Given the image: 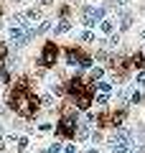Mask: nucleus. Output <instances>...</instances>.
I'll return each instance as SVG.
<instances>
[{
	"instance_id": "f257e3e1",
	"label": "nucleus",
	"mask_w": 145,
	"mask_h": 153,
	"mask_svg": "<svg viewBox=\"0 0 145 153\" xmlns=\"http://www.w3.org/2000/svg\"><path fill=\"white\" fill-rule=\"evenodd\" d=\"M10 102H13V107H16V112H21L23 117H33V115L38 112V97L28 87H23V84L13 89Z\"/></svg>"
},
{
	"instance_id": "f03ea898",
	"label": "nucleus",
	"mask_w": 145,
	"mask_h": 153,
	"mask_svg": "<svg viewBox=\"0 0 145 153\" xmlns=\"http://www.w3.org/2000/svg\"><path fill=\"white\" fill-rule=\"evenodd\" d=\"M69 92L74 94V97H79V102H76V105H79V110H87V107L92 105V97H89V92H87V87L79 82V79H74V82L69 84Z\"/></svg>"
},
{
	"instance_id": "7ed1b4c3",
	"label": "nucleus",
	"mask_w": 145,
	"mask_h": 153,
	"mask_svg": "<svg viewBox=\"0 0 145 153\" xmlns=\"http://www.w3.org/2000/svg\"><path fill=\"white\" fill-rule=\"evenodd\" d=\"M102 18H104V8H92V5H87L84 10H81V21H84L87 28H94Z\"/></svg>"
},
{
	"instance_id": "20e7f679",
	"label": "nucleus",
	"mask_w": 145,
	"mask_h": 153,
	"mask_svg": "<svg viewBox=\"0 0 145 153\" xmlns=\"http://www.w3.org/2000/svg\"><path fill=\"white\" fill-rule=\"evenodd\" d=\"M56 56H59V49H56L54 41H48V44L43 46V51H41L38 64H41V66H54V64H56Z\"/></svg>"
},
{
	"instance_id": "39448f33",
	"label": "nucleus",
	"mask_w": 145,
	"mask_h": 153,
	"mask_svg": "<svg viewBox=\"0 0 145 153\" xmlns=\"http://www.w3.org/2000/svg\"><path fill=\"white\" fill-rule=\"evenodd\" d=\"M59 135H61V138H71V135H76V123H74V117H71V115L61 117V123H59Z\"/></svg>"
},
{
	"instance_id": "423d86ee",
	"label": "nucleus",
	"mask_w": 145,
	"mask_h": 153,
	"mask_svg": "<svg viewBox=\"0 0 145 153\" xmlns=\"http://www.w3.org/2000/svg\"><path fill=\"white\" fill-rule=\"evenodd\" d=\"M66 59H69V64L74 66V64H81V66H92V59L87 54H81V51H76V49H71L69 54H66Z\"/></svg>"
},
{
	"instance_id": "0eeeda50",
	"label": "nucleus",
	"mask_w": 145,
	"mask_h": 153,
	"mask_svg": "<svg viewBox=\"0 0 145 153\" xmlns=\"http://www.w3.org/2000/svg\"><path fill=\"white\" fill-rule=\"evenodd\" d=\"M112 153H132V143H109Z\"/></svg>"
},
{
	"instance_id": "6e6552de",
	"label": "nucleus",
	"mask_w": 145,
	"mask_h": 153,
	"mask_svg": "<svg viewBox=\"0 0 145 153\" xmlns=\"http://www.w3.org/2000/svg\"><path fill=\"white\" fill-rule=\"evenodd\" d=\"M99 28H102V33L112 36V33H115V21H109V18H102V21H99Z\"/></svg>"
},
{
	"instance_id": "1a4fd4ad",
	"label": "nucleus",
	"mask_w": 145,
	"mask_h": 153,
	"mask_svg": "<svg viewBox=\"0 0 145 153\" xmlns=\"http://www.w3.org/2000/svg\"><path fill=\"white\" fill-rule=\"evenodd\" d=\"M130 26H132V16L130 13H122L120 16V31H130Z\"/></svg>"
},
{
	"instance_id": "9d476101",
	"label": "nucleus",
	"mask_w": 145,
	"mask_h": 153,
	"mask_svg": "<svg viewBox=\"0 0 145 153\" xmlns=\"http://www.w3.org/2000/svg\"><path fill=\"white\" fill-rule=\"evenodd\" d=\"M89 135H92V133H89V125H87V123L76 125V138H79V140H87Z\"/></svg>"
},
{
	"instance_id": "9b49d317",
	"label": "nucleus",
	"mask_w": 145,
	"mask_h": 153,
	"mask_svg": "<svg viewBox=\"0 0 145 153\" xmlns=\"http://www.w3.org/2000/svg\"><path fill=\"white\" fill-rule=\"evenodd\" d=\"M71 28V23H69V18H61L59 21V26H56V33H66Z\"/></svg>"
},
{
	"instance_id": "f8f14e48",
	"label": "nucleus",
	"mask_w": 145,
	"mask_h": 153,
	"mask_svg": "<svg viewBox=\"0 0 145 153\" xmlns=\"http://www.w3.org/2000/svg\"><path fill=\"white\" fill-rule=\"evenodd\" d=\"M97 89H99V92H104V94H109V92H112V84L99 79V82H97Z\"/></svg>"
},
{
	"instance_id": "ddd939ff",
	"label": "nucleus",
	"mask_w": 145,
	"mask_h": 153,
	"mask_svg": "<svg viewBox=\"0 0 145 153\" xmlns=\"http://www.w3.org/2000/svg\"><path fill=\"white\" fill-rule=\"evenodd\" d=\"M26 18L28 21H38V18H41V10H38V8H31V10H26Z\"/></svg>"
},
{
	"instance_id": "4468645a",
	"label": "nucleus",
	"mask_w": 145,
	"mask_h": 153,
	"mask_svg": "<svg viewBox=\"0 0 145 153\" xmlns=\"http://www.w3.org/2000/svg\"><path fill=\"white\" fill-rule=\"evenodd\" d=\"M26 21H28V18H26V13H18V16L13 18V23H10V26H26Z\"/></svg>"
},
{
	"instance_id": "2eb2a0df",
	"label": "nucleus",
	"mask_w": 145,
	"mask_h": 153,
	"mask_svg": "<svg viewBox=\"0 0 145 153\" xmlns=\"http://www.w3.org/2000/svg\"><path fill=\"white\" fill-rule=\"evenodd\" d=\"M117 46H120V36H115V33H112V36L107 38V49H117Z\"/></svg>"
},
{
	"instance_id": "dca6fc26",
	"label": "nucleus",
	"mask_w": 145,
	"mask_h": 153,
	"mask_svg": "<svg viewBox=\"0 0 145 153\" xmlns=\"http://www.w3.org/2000/svg\"><path fill=\"white\" fill-rule=\"evenodd\" d=\"M132 64L138 66V69H145V56H143V54H138V56L132 59Z\"/></svg>"
},
{
	"instance_id": "f3484780",
	"label": "nucleus",
	"mask_w": 145,
	"mask_h": 153,
	"mask_svg": "<svg viewBox=\"0 0 145 153\" xmlns=\"http://www.w3.org/2000/svg\"><path fill=\"white\" fill-rule=\"evenodd\" d=\"M94 100H97V105H107V102H109V94H104V92H99V94H97Z\"/></svg>"
},
{
	"instance_id": "a211bd4d",
	"label": "nucleus",
	"mask_w": 145,
	"mask_h": 153,
	"mask_svg": "<svg viewBox=\"0 0 145 153\" xmlns=\"http://www.w3.org/2000/svg\"><path fill=\"white\" fill-rule=\"evenodd\" d=\"M81 41H84V44H92V41H94V33H92V31H84V33H81Z\"/></svg>"
},
{
	"instance_id": "6ab92c4d",
	"label": "nucleus",
	"mask_w": 145,
	"mask_h": 153,
	"mask_svg": "<svg viewBox=\"0 0 145 153\" xmlns=\"http://www.w3.org/2000/svg\"><path fill=\"white\" fill-rule=\"evenodd\" d=\"M48 28H51V23H48V21H41V26H38L36 31H38V33H46Z\"/></svg>"
},
{
	"instance_id": "aec40b11",
	"label": "nucleus",
	"mask_w": 145,
	"mask_h": 153,
	"mask_svg": "<svg viewBox=\"0 0 145 153\" xmlns=\"http://www.w3.org/2000/svg\"><path fill=\"white\" fill-rule=\"evenodd\" d=\"M138 84L145 87V69H138Z\"/></svg>"
},
{
	"instance_id": "412c9836",
	"label": "nucleus",
	"mask_w": 145,
	"mask_h": 153,
	"mask_svg": "<svg viewBox=\"0 0 145 153\" xmlns=\"http://www.w3.org/2000/svg\"><path fill=\"white\" fill-rule=\"evenodd\" d=\"M28 146V138H18V151H26Z\"/></svg>"
},
{
	"instance_id": "4be33fe9",
	"label": "nucleus",
	"mask_w": 145,
	"mask_h": 153,
	"mask_svg": "<svg viewBox=\"0 0 145 153\" xmlns=\"http://www.w3.org/2000/svg\"><path fill=\"white\" fill-rule=\"evenodd\" d=\"M61 148H64V146H59V143H54V146L48 148V151H46V153H61Z\"/></svg>"
},
{
	"instance_id": "5701e85b",
	"label": "nucleus",
	"mask_w": 145,
	"mask_h": 153,
	"mask_svg": "<svg viewBox=\"0 0 145 153\" xmlns=\"http://www.w3.org/2000/svg\"><path fill=\"white\" fill-rule=\"evenodd\" d=\"M102 74H104V71H102V69H99V66H97V69H94V71H92V76H94V82H97V79H102Z\"/></svg>"
},
{
	"instance_id": "b1692460",
	"label": "nucleus",
	"mask_w": 145,
	"mask_h": 153,
	"mask_svg": "<svg viewBox=\"0 0 145 153\" xmlns=\"http://www.w3.org/2000/svg\"><path fill=\"white\" fill-rule=\"evenodd\" d=\"M112 3H115V8H125L127 5V0H112Z\"/></svg>"
},
{
	"instance_id": "393cba45",
	"label": "nucleus",
	"mask_w": 145,
	"mask_h": 153,
	"mask_svg": "<svg viewBox=\"0 0 145 153\" xmlns=\"http://www.w3.org/2000/svg\"><path fill=\"white\" fill-rule=\"evenodd\" d=\"M132 102H143V94H140V92H132Z\"/></svg>"
},
{
	"instance_id": "a878e982",
	"label": "nucleus",
	"mask_w": 145,
	"mask_h": 153,
	"mask_svg": "<svg viewBox=\"0 0 145 153\" xmlns=\"http://www.w3.org/2000/svg\"><path fill=\"white\" fill-rule=\"evenodd\" d=\"M5 51H8V49H5V44H0V59L5 56Z\"/></svg>"
},
{
	"instance_id": "bb28decb",
	"label": "nucleus",
	"mask_w": 145,
	"mask_h": 153,
	"mask_svg": "<svg viewBox=\"0 0 145 153\" xmlns=\"http://www.w3.org/2000/svg\"><path fill=\"white\" fill-rule=\"evenodd\" d=\"M64 153H76V151H74V146H66V148H64Z\"/></svg>"
},
{
	"instance_id": "cd10ccee",
	"label": "nucleus",
	"mask_w": 145,
	"mask_h": 153,
	"mask_svg": "<svg viewBox=\"0 0 145 153\" xmlns=\"http://www.w3.org/2000/svg\"><path fill=\"white\" fill-rule=\"evenodd\" d=\"M87 153H99V151H97V148H89V151H87Z\"/></svg>"
},
{
	"instance_id": "c85d7f7f",
	"label": "nucleus",
	"mask_w": 145,
	"mask_h": 153,
	"mask_svg": "<svg viewBox=\"0 0 145 153\" xmlns=\"http://www.w3.org/2000/svg\"><path fill=\"white\" fill-rule=\"evenodd\" d=\"M143 38H145V31H143Z\"/></svg>"
}]
</instances>
